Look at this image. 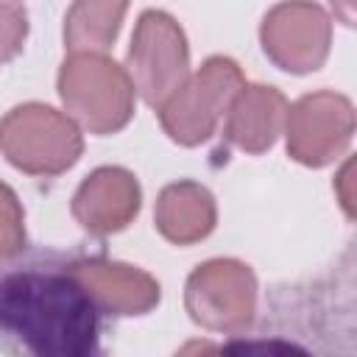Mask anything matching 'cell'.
Returning <instances> with one entry per match:
<instances>
[{"label":"cell","mask_w":357,"mask_h":357,"mask_svg":"<svg viewBox=\"0 0 357 357\" xmlns=\"http://www.w3.org/2000/svg\"><path fill=\"white\" fill-rule=\"evenodd\" d=\"M100 343V312L70 262L0 265V346L36 357H86Z\"/></svg>","instance_id":"obj_1"},{"label":"cell","mask_w":357,"mask_h":357,"mask_svg":"<svg viewBox=\"0 0 357 357\" xmlns=\"http://www.w3.org/2000/svg\"><path fill=\"white\" fill-rule=\"evenodd\" d=\"M56 89L64 112L81 131L95 137L123 131L137 109L128 70L109 53H67L56 75Z\"/></svg>","instance_id":"obj_2"},{"label":"cell","mask_w":357,"mask_h":357,"mask_svg":"<svg viewBox=\"0 0 357 357\" xmlns=\"http://www.w3.org/2000/svg\"><path fill=\"white\" fill-rule=\"evenodd\" d=\"M0 153L25 176L56 178L81 159L84 131L67 112L47 103H17L0 117Z\"/></svg>","instance_id":"obj_3"},{"label":"cell","mask_w":357,"mask_h":357,"mask_svg":"<svg viewBox=\"0 0 357 357\" xmlns=\"http://www.w3.org/2000/svg\"><path fill=\"white\" fill-rule=\"evenodd\" d=\"M243 84V67L231 56H209L198 70H190V75L156 109L162 131L181 148L204 145L215 137Z\"/></svg>","instance_id":"obj_4"},{"label":"cell","mask_w":357,"mask_h":357,"mask_svg":"<svg viewBox=\"0 0 357 357\" xmlns=\"http://www.w3.org/2000/svg\"><path fill=\"white\" fill-rule=\"evenodd\" d=\"M259 282L248 262L215 257L192 268L184 284V310L192 324L215 335H243L257 321Z\"/></svg>","instance_id":"obj_5"},{"label":"cell","mask_w":357,"mask_h":357,"mask_svg":"<svg viewBox=\"0 0 357 357\" xmlns=\"http://www.w3.org/2000/svg\"><path fill=\"white\" fill-rule=\"evenodd\" d=\"M123 67L137 95L151 109H159L190 75V42L181 22L162 8H145L137 17Z\"/></svg>","instance_id":"obj_6"},{"label":"cell","mask_w":357,"mask_h":357,"mask_svg":"<svg viewBox=\"0 0 357 357\" xmlns=\"http://www.w3.org/2000/svg\"><path fill=\"white\" fill-rule=\"evenodd\" d=\"M287 156L304 167H326L337 162L354 139V103L343 92L315 89L287 103L284 117Z\"/></svg>","instance_id":"obj_7"},{"label":"cell","mask_w":357,"mask_h":357,"mask_svg":"<svg viewBox=\"0 0 357 357\" xmlns=\"http://www.w3.org/2000/svg\"><path fill=\"white\" fill-rule=\"evenodd\" d=\"M259 45L273 67L290 75L315 73L332 50V17L315 0H279L259 22Z\"/></svg>","instance_id":"obj_8"},{"label":"cell","mask_w":357,"mask_h":357,"mask_svg":"<svg viewBox=\"0 0 357 357\" xmlns=\"http://www.w3.org/2000/svg\"><path fill=\"white\" fill-rule=\"evenodd\" d=\"M73 276L81 282L100 315L112 318H137L148 315L162 301V284L148 271L106 259V257H81L70 259Z\"/></svg>","instance_id":"obj_9"},{"label":"cell","mask_w":357,"mask_h":357,"mask_svg":"<svg viewBox=\"0 0 357 357\" xmlns=\"http://www.w3.org/2000/svg\"><path fill=\"white\" fill-rule=\"evenodd\" d=\"M142 209V187L128 167L103 165L95 167L73 192L70 212L75 223L95 234L109 237L123 231Z\"/></svg>","instance_id":"obj_10"},{"label":"cell","mask_w":357,"mask_h":357,"mask_svg":"<svg viewBox=\"0 0 357 357\" xmlns=\"http://www.w3.org/2000/svg\"><path fill=\"white\" fill-rule=\"evenodd\" d=\"M287 98L271 84H243L223 117V139L248 153L259 156L276 145L284 131Z\"/></svg>","instance_id":"obj_11"},{"label":"cell","mask_w":357,"mask_h":357,"mask_svg":"<svg viewBox=\"0 0 357 357\" xmlns=\"http://www.w3.org/2000/svg\"><path fill=\"white\" fill-rule=\"evenodd\" d=\"M153 226L156 231L184 248L206 240L218 226V201L212 190L192 178L170 181L159 190L153 206Z\"/></svg>","instance_id":"obj_12"},{"label":"cell","mask_w":357,"mask_h":357,"mask_svg":"<svg viewBox=\"0 0 357 357\" xmlns=\"http://www.w3.org/2000/svg\"><path fill=\"white\" fill-rule=\"evenodd\" d=\"M131 0H73L64 14L67 53H109Z\"/></svg>","instance_id":"obj_13"},{"label":"cell","mask_w":357,"mask_h":357,"mask_svg":"<svg viewBox=\"0 0 357 357\" xmlns=\"http://www.w3.org/2000/svg\"><path fill=\"white\" fill-rule=\"evenodd\" d=\"M25 251V209L17 192L0 181V265Z\"/></svg>","instance_id":"obj_14"},{"label":"cell","mask_w":357,"mask_h":357,"mask_svg":"<svg viewBox=\"0 0 357 357\" xmlns=\"http://www.w3.org/2000/svg\"><path fill=\"white\" fill-rule=\"evenodd\" d=\"M28 39V8L22 0H0V67L14 61Z\"/></svg>","instance_id":"obj_15"},{"label":"cell","mask_w":357,"mask_h":357,"mask_svg":"<svg viewBox=\"0 0 357 357\" xmlns=\"http://www.w3.org/2000/svg\"><path fill=\"white\" fill-rule=\"evenodd\" d=\"M349 184H351V159H346L340 176L335 178V190H337V195H340V206H343L346 218H354V212H351V190H349Z\"/></svg>","instance_id":"obj_16"},{"label":"cell","mask_w":357,"mask_h":357,"mask_svg":"<svg viewBox=\"0 0 357 357\" xmlns=\"http://www.w3.org/2000/svg\"><path fill=\"white\" fill-rule=\"evenodd\" d=\"M329 6L335 11L337 22H343L346 28L354 25V0H329Z\"/></svg>","instance_id":"obj_17"}]
</instances>
